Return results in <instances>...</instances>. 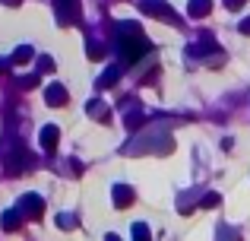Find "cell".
Segmentation results:
<instances>
[{"label":"cell","mask_w":250,"mask_h":241,"mask_svg":"<svg viewBox=\"0 0 250 241\" xmlns=\"http://www.w3.org/2000/svg\"><path fill=\"white\" fill-rule=\"evenodd\" d=\"M149 51V42L140 35V32H133V38H127V35H121V54H124V61H140L143 54Z\"/></svg>","instance_id":"1"},{"label":"cell","mask_w":250,"mask_h":241,"mask_svg":"<svg viewBox=\"0 0 250 241\" xmlns=\"http://www.w3.org/2000/svg\"><path fill=\"white\" fill-rule=\"evenodd\" d=\"M44 95H48V105H57V108L67 105V89L57 86V83H54V86H48V92H44Z\"/></svg>","instance_id":"2"},{"label":"cell","mask_w":250,"mask_h":241,"mask_svg":"<svg viewBox=\"0 0 250 241\" xmlns=\"http://www.w3.org/2000/svg\"><path fill=\"white\" fill-rule=\"evenodd\" d=\"M57 140H61V130H57V127H44L42 130V149H48V153H51V149L57 146Z\"/></svg>","instance_id":"3"},{"label":"cell","mask_w":250,"mask_h":241,"mask_svg":"<svg viewBox=\"0 0 250 241\" xmlns=\"http://www.w3.org/2000/svg\"><path fill=\"white\" fill-rule=\"evenodd\" d=\"M22 200H25V203H22V213H29L32 219H38V216H42V210H44V206H42V200H38V197H22Z\"/></svg>","instance_id":"4"},{"label":"cell","mask_w":250,"mask_h":241,"mask_svg":"<svg viewBox=\"0 0 250 241\" xmlns=\"http://www.w3.org/2000/svg\"><path fill=\"white\" fill-rule=\"evenodd\" d=\"M114 203L121 206V210L130 206V203H133V191H127V187H114Z\"/></svg>","instance_id":"5"},{"label":"cell","mask_w":250,"mask_h":241,"mask_svg":"<svg viewBox=\"0 0 250 241\" xmlns=\"http://www.w3.org/2000/svg\"><path fill=\"white\" fill-rule=\"evenodd\" d=\"M212 3L209 0H190V16H209Z\"/></svg>","instance_id":"6"},{"label":"cell","mask_w":250,"mask_h":241,"mask_svg":"<svg viewBox=\"0 0 250 241\" xmlns=\"http://www.w3.org/2000/svg\"><path fill=\"white\" fill-rule=\"evenodd\" d=\"M143 10L155 13V16H171V10H168L165 3H159V0H155V3H152V0H143Z\"/></svg>","instance_id":"7"},{"label":"cell","mask_w":250,"mask_h":241,"mask_svg":"<svg viewBox=\"0 0 250 241\" xmlns=\"http://www.w3.org/2000/svg\"><path fill=\"white\" fill-rule=\"evenodd\" d=\"M13 61H16V64H25V61H32V48H19L16 54H13Z\"/></svg>","instance_id":"8"},{"label":"cell","mask_w":250,"mask_h":241,"mask_svg":"<svg viewBox=\"0 0 250 241\" xmlns=\"http://www.w3.org/2000/svg\"><path fill=\"white\" fill-rule=\"evenodd\" d=\"M16 222H19L16 213H6V216H3V229H16Z\"/></svg>","instance_id":"9"},{"label":"cell","mask_w":250,"mask_h":241,"mask_svg":"<svg viewBox=\"0 0 250 241\" xmlns=\"http://www.w3.org/2000/svg\"><path fill=\"white\" fill-rule=\"evenodd\" d=\"M203 206H219V194H206V197H203Z\"/></svg>","instance_id":"10"},{"label":"cell","mask_w":250,"mask_h":241,"mask_svg":"<svg viewBox=\"0 0 250 241\" xmlns=\"http://www.w3.org/2000/svg\"><path fill=\"white\" fill-rule=\"evenodd\" d=\"M244 3H247V0H225V6H228V10H241Z\"/></svg>","instance_id":"11"},{"label":"cell","mask_w":250,"mask_h":241,"mask_svg":"<svg viewBox=\"0 0 250 241\" xmlns=\"http://www.w3.org/2000/svg\"><path fill=\"white\" fill-rule=\"evenodd\" d=\"M25 89H32V86H38V76H25V80H19Z\"/></svg>","instance_id":"12"},{"label":"cell","mask_w":250,"mask_h":241,"mask_svg":"<svg viewBox=\"0 0 250 241\" xmlns=\"http://www.w3.org/2000/svg\"><path fill=\"white\" fill-rule=\"evenodd\" d=\"M89 57H92V61H98V57H102V48H98V44H92V51H89Z\"/></svg>","instance_id":"13"},{"label":"cell","mask_w":250,"mask_h":241,"mask_svg":"<svg viewBox=\"0 0 250 241\" xmlns=\"http://www.w3.org/2000/svg\"><path fill=\"white\" fill-rule=\"evenodd\" d=\"M241 32H244V35H250V19H244V22H241Z\"/></svg>","instance_id":"14"}]
</instances>
